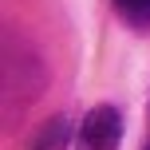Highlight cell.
Returning a JSON list of instances; mask_svg holds the SVG:
<instances>
[{
  "instance_id": "3",
  "label": "cell",
  "mask_w": 150,
  "mask_h": 150,
  "mask_svg": "<svg viewBox=\"0 0 150 150\" xmlns=\"http://www.w3.org/2000/svg\"><path fill=\"white\" fill-rule=\"evenodd\" d=\"M115 12L122 16V20L130 24V28H150V0H111Z\"/></svg>"
},
{
  "instance_id": "1",
  "label": "cell",
  "mask_w": 150,
  "mask_h": 150,
  "mask_svg": "<svg viewBox=\"0 0 150 150\" xmlns=\"http://www.w3.org/2000/svg\"><path fill=\"white\" fill-rule=\"evenodd\" d=\"M119 142H122V115L115 107L87 111L79 134H75V150H119Z\"/></svg>"
},
{
  "instance_id": "2",
  "label": "cell",
  "mask_w": 150,
  "mask_h": 150,
  "mask_svg": "<svg viewBox=\"0 0 150 150\" xmlns=\"http://www.w3.org/2000/svg\"><path fill=\"white\" fill-rule=\"evenodd\" d=\"M71 142V122L67 115H52L47 122H40L28 138V150H63Z\"/></svg>"
},
{
  "instance_id": "4",
  "label": "cell",
  "mask_w": 150,
  "mask_h": 150,
  "mask_svg": "<svg viewBox=\"0 0 150 150\" xmlns=\"http://www.w3.org/2000/svg\"><path fill=\"white\" fill-rule=\"evenodd\" d=\"M146 150H150V142H146Z\"/></svg>"
}]
</instances>
